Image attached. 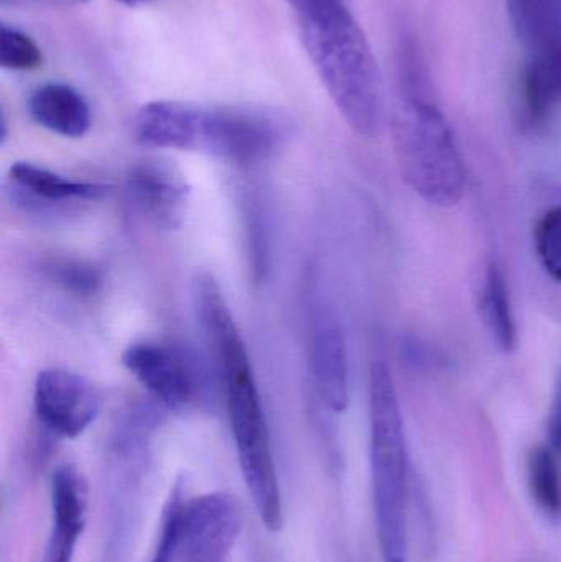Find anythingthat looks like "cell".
<instances>
[{"label":"cell","instance_id":"obj_1","mask_svg":"<svg viewBox=\"0 0 561 562\" xmlns=\"http://www.w3.org/2000/svg\"><path fill=\"white\" fill-rule=\"evenodd\" d=\"M191 294L198 319L220 367L244 484L263 527L277 533L283 527L282 491L269 425L246 342L220 283L210 272L194 277Z\"/></svg>","mask_w":561,"mask_h":562},{"label":"cell","instance_id":"obj_9","mask_svg":"<svg viewBox=\"0 0 561 562\" xmlns=\"http://www.w3.org/2000/svg\"><path fill=\"white\" fill-rule=\"evenodd\" d=\"M5 191L20 213L36 220H59L101 200L108 187L72 180L30 161H16L7 173Z\"/></svg>","mask_w":561,"mask_h":562},{"label":"cell","instance_id":"obj_2","mask_svg":"<svg viewBox=\"0 0 561 562\" xmlns=\"http://www.w3.org/2000/svg\"><path fill=\"white\" fill-rule=\"evenodd\" d=\"M397 63L392 138L399 171L422 200L438 207L455 206L467 190L463 157L414 36H402Z\"/></svg>","mask_w":561,"mask_h":562},{"label":"cell","instance_id":"obj_17","mask_svg":"<svg viewBox=\"0 0 561 562\" xmlns=\"http://www.w3.org/2000/svg\"><path fill=\"white\" fill-rule=\"evenodd\" d=\"M527 484L537 508L549 518H560L561 465L549 445L536 446L529 452Z\"/></svg>","mask_w":561,"mask_h":562},{"label":"cell","instance_id":"obj_6","mask_svg":"<svg viewBox=\"0 0 561 562\" xmlns=\"http://www.w3.org/2000/svg\"><path fill=\"white\" fill-rule=\"evenodd\" d=\"M283 138L282 122L262 109L240 105L200 108L194 150L231 164L254 165L272 157Z\"/></svg>","mask_w":561,"mask_h":562},{"label":"cell","instance_id":"obj_18","mask_svg":"<svg viewBox=\"0 0 561 562\" xmlns=\"http://www.w3.org/2000/svg\"><path fill=\"white\" fill-rule=\"evenodd\" d=\"M534 249L543 272L561 284V206L550 207L537 220Z\"/></svg>","mask_w":561,"mask_h":562},{"label":"cell","instance_id":"obj_8","mask_svg":"<svg viewBox=\"0 0 561 562\" xmlns=\"http://www.w3.org/2000/svg\"><path fill=\"white\" fill-rule=\"evenodd\" d=\"M240 530L243 512L229 494L213 492L183 501L175 562H227Z\"/></svg>","mask_w":561,"mask_h":562},{"label":"cell","instance_id":"obj_3","mask_svg":"<svg viewBox=\"0 0 561 562\" xmlns=\"http://www.w3.org/2000/svg\"><path fill=\"white\" fill-rule=\"evenodd\" d=\"M296 16L310 61L346 124L361 137H378L385 121L384 85L348 2L313 0Z\"/></svg>","mask_w":561,"mask_h":562},{"label":"cell","instance_id":"obj_13","mask_svg":"<svg viewBox=\"0 0 561 562\" xmlns=\"http://www.w3.org/2000/svg\"><path fill=\"white\" fill-rule=\"evenodd\" d=\"M52 527L40 562H72L88 520V482L72 464H61L49 479Z\"/></svg>","mask_w":561,"mask_h":562},{"label":"cell","instance_id":"obj_4","mask_svg":"<svg viewBox=\"0 0 561 562\" xmlns=\"http://www.w3.org/2000/svg\"><path fill=\"white\" fill-rule=\"evenodd\" d=\"M369 428L379 543L385 561L405 560L411 461L397 390L391 370L382 362L372 363L369 370Z\"/></svg>","mask_w":561,"mask_h":562},{"label":"cell","instance_id":"obj_21","mask_svg":"<svg viewBox=\"0 0 561 562\" xmlns=\"http://www.w3.org/2000/svg\"><path fill=\"white\" fill-rule=\"evenodd\" d=\"M183 501L181 487L177 485L171 492L167 505H165L160 530H158L157 541H155L154 551H152L148 562L177 561L178 527H180V512Z\"/></svg>","mask_w":561,"mask_h":562},{"label":"cell","instance_id":"obj_12","mask_svg":"<svg viewBox=\"0 0 561 562\" xmlns=\"http://www.w3.org/2000/svg\"><path fill=\"white\" fill-rule=\"evenodd\" d=\"M125 193L148 223L177 229L187 216L191 187L175 165L150 158L128 168Z\"/></svg>","mask_w":561,"mask_h":562},{"label":"cell","instance_id":"obj_25","mask_svg":"<svg viewBox=\"0 0 561 562\" xmlns=\"http://www.w3.org/2000/svg\"><path fill=\"white\" fill-rule=\"evenodd\" d=\"M385 562H405V560H391V561H385Z\"/></svg>","mask_w":561,"mask_h":562},{"label":"cell","instance_id":"obj_5","mask_svg":"<svg viewBox=\"0 0 561 562\" xmlns=\"http://www.w3.org/2000/svg\"><path fill=\"white\" fill-rule=\"evenodd\" d=\"M526 49L520 76L524 121L540 127L561 108V0H506Z\"/></svg>","mask_w":561,"mask_h":562},{"label":"cell","instance_id":"obj_24","mask_svg":"<svg viewBox=\"0 0 561 562\" xmlns=\"http://www.w3.org/2000/svg\"><path fill=\"white\" fill-rule=\"evenodd\" d=\"M117 2L124 3V5L128 7H137L142 5V3L152 2V0H117Z\"/></svg>","mask_w":561,"mask_h":562},{"label":"cell","instance_id":"obj_22","mask_svg":"<svg viewBox=\"0 0 561 562\" xmlns=\"http://www.w3.org/2000/svg\"><path fill=\"white\" fill-rule=\"evenodd\" d=\"M547 438L549 448L556 452L561 465V370L550 405L549 419H547Z\"/></svg>","mask_w":561,"mask_h":562},{"label":"cell","instance_id":"obj_10","mask_svg":"<svg viewBox=\"0 0 561 562\" xmlns=\"http://www.w3.org/2000/svg\"><path fill=\"white\" fill-rule=\"evenodd\" d=\"M33 412L46 435L75 439L98 418L101 395L79 373L45 369L38 372L33 385Z\"/></svg>","mask_w":561,"mask_h":562},{"label":"cell","instance_id":"obj_14","mask_svg":"<svg viewBox=\"0 0 561 562\" xmlns=\"http://www.w3.org/2000/svg\"><path fill=\"white\" fill-rule=\"evenodd\" d=\"M198 122V105L178 101L148 102L135 115V140L147 148L194 150Z\"/></svg>","mask_w":561,"mask_h":562},{"label":"cell","instance_id":"obj_15","mask_svg":"<svg viewBox=\"0 0 561 562\" xmlns=\"http://www.w3.org/2000/svg\"><path fill=\"white\" fill-rule=\"evenodd\" d=\"M29 112L40 127L66 138H81L91 128V109L81 92L65 82H46L29 98Z\"/></svg>","mask_w":561,"mask_h":562},{"label":"cell","instance_id":"obj_11","mask_svg":"<svg viewBox=\"0 0 561 562\" xmlns=\"http://www.w3.org/2000/svg\"><path fill=\"white\" fill-rule=\"evenodd\" d=\"M308 366L318 402L332 413L349 405V359L345 333L332 306L312 296L308 313Z\"/></svg>","mask_w":561,"mask_h":562},{"label":"cell","instance_id":"obj_19","mask_svg":"<svg viewBox=\"0 0 561 562\" xmlns=\"http://www.w3.org/2000/svg\"><path fill=\"white\" fill-rule=\"evenodd\" d=\"M48 277L63 291L81 297L94 296L102 286L101 272L78 260H56L48 266Z\"/></svg>","mask_w":561,"mask_h":562},{"label":"cell","instance_id":"obj_23","mask_svg":"<svg viewBox=\"0 0 561 562\" xmlns=\"http://www.w3.org/2000/svg\"><path fill=\"white\" fill-rule=\"evenodd\" d=\"M3 2H42L49 3V5L76 7L81 5V3L88 2V0H3Z\"/></svg>","mask_w":561,"mask_h":562},{"label":"cell","instance_id":"obj_16","mask_svg":"<svg viewBox=\"0 0 561 562\" xmlns=\"http://www.w3.org/2000/svg\"><path fill=\"white\" fill-rule=\"evenodd\" d=\"M478 310L497 349L503 350L504 353L514 352L519 333H517L509 283L496 262H491L484 270L480 293H478Z\"/></svg>","mask_w":561,"mask_h":562},{"label":"cell","instance_id":"obj_7","mask_svg":"<svg viewBox=\"0 0 561 562\" xmlns=\"http://www.w3.org/2000/svg\"><path fill=\"white\" fill-rule=\"evenodd\" d=\"M122 363L148 395L164 408H190L203 398L206 372L193 352L184 347L158 340L131 344L122 353Z\"/></svg>","mask_w":561,"mask_h":562},{"label":"cell","instance_id":"obj_20","mask_svg":"<svg viewBox=\"0 0 561 562\" xmlns=\"http://www.w3.org/2000/svg\"><path fill=\"white\" fill-rule=\"evenodd\" d=\"M42 52L36 43L20 30L2 26L0 65L12 71H33L42 66Z\"/></svg>","mask_w":561,"mask_h":562}]
</instances>
